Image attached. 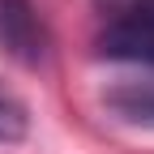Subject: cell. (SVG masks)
<instances>
[{
  "label": "cell",
  "instance_id": "obj_1",
  "mask_svg": "<svg viewBox=\"0 0 154 154\" xmlns=\"http://www.w3.org/2000/svg\"><path fill=\"white\" fill-rule=\"evenodd\" d=\"M99 51L111 60L154 69V0H128L99 34Z\"/></svg>",
  "mask_w": 154,
  "mask_h": 154
},
{
  "label": "cell",
  "instance_id": "obj_2",
  "mask_svg": "<svg viewBox=\"0 0 154 154\" xmlns=\"http://www.w3.org/2000/svg\"><path fill=\"white\" fill-rule=\"evenodd\" d=\"M0 47L22 64H38L47 51V30L34 0H0Z\"/></svg>",
  "mask_w": 154,
  "mask_h": 154
},
{
  "label": "cell",
  "instance_id": "obj_3",
  "mask_svg": "<svg viewBox=\"0 0 154 154\" xmlns=\"http://www.w3.org/2000/svg\"><path fill=\"white\" fill-rule=\"evenodd\" d=\"M116 111L124 116V120H141V124H154V82H128L120 90H111V99H107Z\"/></svg>",
  "mask_w": 154,
  "mask_h": 154
},
{
  "label": "cell",
  "instance_id": "obj_4",
  "mask_svg": "<svg viewBox=\"0 0 154 154\" xmlns=\"http://www.w3.org/2000/svg\"><path fill=\"white\" fill-rule=\"evenodd\" d=\"M30 128V116H26V103L17 99V94L0 82V146H13L22 141Z\"/></svg>",
  "mask_w": 154,
  "mask_h": 154
}]
</instances>
